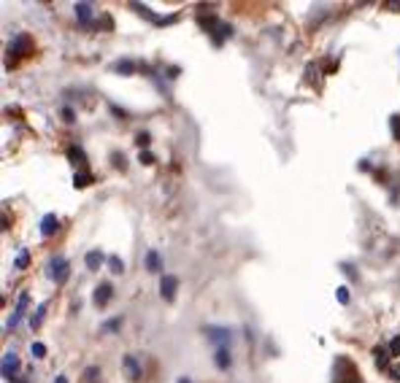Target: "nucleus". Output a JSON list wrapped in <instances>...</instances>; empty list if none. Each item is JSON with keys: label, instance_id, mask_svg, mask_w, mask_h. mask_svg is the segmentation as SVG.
<instances>
[{"label": "nucleus", "instance_id": "obj_1", "mask_svg": "<svg viewBox=\"0 0 400 383\" xmlns=\"http://www.w3.org/2000/svg\"><path fill=\"white\" fill-rule=\"evenodd\" d=\"M49 278H51V281H54V283H65L68 281V273H71V267H68V259H65V256H51V259H49Z\"/></svg>", "mask_w": 400, "mask_h": 383}, {"label": "nucleus", "instance_id": "obj_2", "mask_svg": "<svg viewBox=\"0 0 400 383\" xmlns=\"http://www.w3.org/2000/svg\"><path fill=\"white\" fill-rule=\"evenodd\" d=\"M27 305H30V294L27 291H22L19 294V300H16V308H14V313H11V318H8V324H5V329H16L19 327V321L25 318V313H27Z\"/></svg>", "mask_w": 400, "mask_h": 383}, {"label": "nucleus", "instance_id": "obj_3", "mask_svg": "<svg viewBox=\"0 0 400 383\" xmlns=\"http://www.w3.org/2000/svg\"><path fill=\"white\" fill-rule=\"evenodd\" d=\"M16 370H19V356H16V351H5L3 353V364H0V373H3L5 381H14Z\"/></svg>", "mask_w": 400, "mask_h": 383}, {"label": "nucleus", "instance_id": "obj_4", "mask_svg": "<svg viewBox=\"0 0 400 383\" xmlns=\"http://www.w3.org/2000/svg\"><path fill=\"white\" fill-rule=\"evenodd\" d=\"M205 335H208L211 343H216V348H225L227 343L233 340V332H230V329H225V327H208V329H205Z\"/></svg>", "mask_w": 400, "mask_h": 383}, {"label": "nucleus", "instance_id": "obj_5", "mask_svg": "<svg viewBox=\"0 0 400 383\" xmlns=\"http://www.w3.org/2000/svg\"><path fill=\"white\" fill-rule=\"evenodd\" d=\"M8 51H14V57H25V54H30L33 51V38L30 35H16L14 41H11V46H8Z\"/></svg>", "mask_w": 400, "mask_h": 383}, {"label": "nucleus", "instance_id": "obj_6", "mask_svg": "<svg viewBox=\"0 0 400 383\" xmlns=\"http://www.w3.org/2000/svg\"><path fill=\"white\" fill-rule=\"evenodd\" d=\"M176 289H179V278L176 276H162V281H160V297H162L165 302H170L176 297Z\"/></svg>", "mask_w": 400, "mask_h": 383}, {"label": "nucleus", "instance_id": "obj_7", "mask_svg": "<svg viewBox=\"0 0 400 383\" xmlns=\"http://www.w3.org/2000/svg\"><path fill=\"white\" fill-rule=\"evenodd\" d=\"M57 230H60V219H57L54 213H46V216L41 219V235L49 238V235H54Z\"/></svg>", "mask_w": 400, "mask_h": 383}, {"label": "nucleus", "instance_id": "obj_8", "mask_svg": "<svg viewBox=\"0 0 400 383\" xmlns=\"http://www.w3.org/2000/svg\"><path fill=\"white\" fill-rule=\"evenodd\" d=\"M124 373H127L130 381H138L141 378V364H138V359H135L133 353H127V356H124Z\"/></svg>", "mask_w": 400, "mask_h": 383}, {"label": "nucleus", "instance_id": "obj_9", "mask_svg": "<svg viewBox=\"0 0 400 383\" xmlns=\"http://www.w3.org/2000/svg\"><path fill=\"white\" fill-rule=\"evenodd\" d=\"M111 294H114L111 283H100V286L95 289V305H98V308H103L108 300H111Z\"/></svg>", "mask_w": 400, "mask_h": 383}, {"label": "nucleus", "instance_id": "obj_10", "mask_svg": "<svg viewBox=\"0 0 400 383\" xmlns=\"http://www.w3.org/2000/svg\"><path fill=\"white\" fill-rule=\"evenodd\" d=\"M214 362H216V367H219V370H227V367L233 364V356H230V351H227V346H225V348H216Z\"/></svg>", "mask_w": 400, "mask_h": 383}, {"label": "nucleus", "instance_id": "obj_11", "mask_svg": "<svg viewBox=\"0 0 400 383\" xmlns=\"http://www.w3.org/2000/svg\"><path fill=\"white\" fill-rule=\"evenodd\" d=\"M373 356H376V364H379L381 370H390V348H381V346H376L373 348Z\"/></svg>", "mask_w": 400, "mask_h": 383}, {"label": "nucleus", "instance_id": "obj_12", "mask_svg": "<svg viewBox=\"0 0 400 383\" xmlns=\"http://www.w3.org/2000/svg\"><path fill=\"white\" fill-rule=\"evenodd\" d=\"M73 8H76L79 22H81V25H89V19H92V3H76Z\"/></svg>", "mask_w": 400, "mask_h": 383}, {"label": "nucleus", "instance_id": "obj_13", "mask_svg": "<svg viewBox=\"0 0 400 383\" xmlns=\"http://www.w3.org/2000/svg\"><path fill=\"white\" fill-rule=\"evenodd\" d=\"M146 270H149V273H160V270H162V259H160V254H157V251H146Z\"/></svg>", "mask_w": 400, "mask_h": 383}, {"label": "nucleus", "instance_id": "obj_14", "mask_svg": "<svg viewBox=\"0 0 400 383\" xmlns=\"http://www.w3.org/2000/svg\"><path fill=\"white\" fill-rule=\"evenodd\" d=\"M211 33H214V43L219 46V43L225 41V38L230 35L233 30H230V25H222V22H216V30H211Z\"/></svg>", "mask_w": 400, "mask_h": 383}, {"label": "nucleus", "instance_id": "obj_15", "mask_svg": "<svg viewBox=\"0 0 400 383\" xmlns=\"http://www.w3.org/2000/svg\"><path fill=\"white\" fill-rule=\"evenodd\" d=\"M114 70L122 73V76H133V73H135V62L133 60H119L117 65H114Z\"/></svg>", "mask_w": 400, "mask_h": 383}, {"label": "nucleus", "instance_id": "obj_16", "mask_svg": "<svg viewBox=\"0 0 400 383\" xmlns=\"http://www.w3.org/2000/svg\"><path fill=\"white\" fill-rule=\"evenodd\" d=\"M84 262H87V267H89V270H98V267L103 265V254H100V251H87Z\"/></svg>", "mask_w": 400, "mask_h": 383}, {"label": "nucleus", "instance_id": "obj_17", "mask_svg": "<svg viewBox=\"0 0 400 383\" xmlns=\"http://www.w3.org/2000/svg\"><path fill=\"white\" fill-rule=\"evenodd\" d=\"M89 184H92V175H89L87 170L73 175V186H76V189H84V186H89Z\"/></svg>", "mask_w": 400, "mask_h": 383}, {"label": "nucleus", "instance_id": "obj_18", "mask_svg": "<svg viewBox=\"0 0 400 383\" xmlns=\"http://www.w3.org/2000/svg\"><path fill=\"white\" fill-rule=\"evenodd\" d=\"M68 159H71L73 165H84L87 162V154H84L81 148H71V151H68Z\"/></svg>", "mask_w": 400, "mask_h": 383}, {"label": "nucleus", "instance_id": "obj_19", "mask_svg": "<svg viewBox=\"0 0 400 383\" xmlns=\"http://www.w3.org/2000/svg\"><path fill=\"white\" fill-rule=\"evenodd\" d=\"M119 327H122V316H114V318H108L100 329H103V332H117Z\"/></svg>", "mask_w": 400, "mask_h": 383}, {"label": "nucleus", "instance_id": "obj_20", "mask_svg": "<svg viewBox=\"0 0 400 383\" xmlns=\"http://www.w3.org/2000/svg\"><path fill=\"white\" fill-rule=\"evenodd\" d=\"M43 316H46V302H41V305L36 308V316L30 318V327H38V324L43 321Z\"/></svg>", "mask_w": 400, "mask_h": 383}, {"label": "nucleus", "instance_id": "obj_21", "mask_svg": "<svg viewBox=\"0 0 400 383\" xmlns=\"http://www.w3.org/2000/svg\"><path fill=\"white\" fill-rule=\"evenodd\" d=\"M84 383H100V370L98 367H87L84 370Z\"/></svg>", "mask_w": 400, "mask_h": 383}, {"label": "nucleus", "instance_id": "obj_22", "mask_svg": "<svg viewBox=\"0 0 400 383\" xmlns=\"http://www.w3.org/2000/svg\"><path fill=\"white\" fill-rule=\"evenodd\" d=\"M108 270H111V273H122L124 270V262L119 259V256H108Z\"/></svg>", "mask_w": 400, "mask_h": 383}, {"label": "nucleus", "instance_id": "obj_23", "mask_svg": "<svg viewBox=\"0 0 400 383\" xmlns=\"http://www.w3.org/2000/svg\"><path fill=\"white\" fill-rule=\"evenodd\" d=\"M30 353H33L36 359H43V356H46V346H43V343H33V346H30Z\"/></svg>", "mask_w": 400, "mask_h": 383}, {"label": "nucleus", "instance_id": "obj_24", "mask_svg": "<svg viewBox=\"0 0 400 383\" xmlns=\"http://www.w3.org/2000/svg\"><path fill=\"white\" fill-rule=\"evenodd\" d=\"M335 297H338L341 305H346V302H349V289H346V286H338V289H335Z\"/></svg>", "mask_w": 400, "mask_h": 383}, {"label": "nucleus", "instance_id": "obj_25", "mask_svg": "<svg viewBox=\"0 0 400 383\" xmlns=\"http://www.w3.org/2000/svg\"><path fill=\"white\" fill-rule=\"evenodd\" d=\"M27 259H30V256H27V251H19V254H16V267H19V270H25Z\"/></svg>", "mask_w": 400, "mask_h": 383}, {"label": "nucleus", "instance_id": "obj_26", "mask_svg": "<svg viewBox=\"0 0 400 383\" xmlns=\"http://www.w3.org/2000/svg\"><path fill=\"white\" fill-rule=\"evenodd\" d=\"M390 353H392V356H400V335H398V337H392V343H390Z\"/></svg>", "mask_w": 400, "mask_h": 383}, {"label": "nucleus", "instance_id": "obj_27", "mask_svg": "<svg viewBox=\"0 0 400 383\" xmlns=\"http://www.w3.org/2000/svg\"><path fill=\"white\" fill-rule=\"evenodd\" d=\"M141 162H144V165H152V162H154V154L144 148V151H141Z\"/></svg>", "mask_w": 400, "mask_h": 383}, {"label": "nucleus", "instance_id": "obj_28", "mask_svg": "<svg viewBox=\"0 0 400 383\" xmlns=\"http://www.w3.org/2000/svg\"><path fill=\"white\" fill-rule=\"evenodd\" d=\"M392 133H395V138L400 140V116H392Z\"/></svg>", "mask_w": 400, "mask_h": 383}, {"label": "nucleus", "instance_id": "obj_29", "mask_svg": "<svg viewBox=\"0 0 400 383\" xmlns=\"http://www.w3.org/2000/svg\"><path fill=\"white\" fill-rule=\"evenodd\" d=\"M62 119H65V122H73V119H76V113H73L71 108L65 105V108H62Z\"/></svg>", "mask_w": 400, "mask_h": 383}, {"label": "nucleus", "instance_id": "obj_30", "mask_svg": "<svg viewBox=\"0 0 400 383\" xmlns=\"http://www.w3.org/2000/svg\"><path fill=\"white\" fill-rule=\"evenodd\" d=\"M135 143H138V146H149V135H146V133H138V138H135Z\"/></svg>", "mask_w": 400, "mask_h": 383}, {"label": "nucleus", "instance_id": "obj_31", "mask_svg": "<svg viewBox=\"0 0 400 383\" xmlns=\"http://www.w3.org/2000/svg\"><path fill=\"white\" fill-rule=\"evenodd\" d=\"M54 383H68V378H65V375H57V381Z\"/></svg>", "mask_w": 400, "mask_h": 383}, {"label": "nucleus", "instance_id": "obj_32", "mask_svg": "<svg viewBox=\"0 0 400 383\" xmlns=\"http://www.w3.org/2000/svg\"><path fill=\"white\" fill-rule=\"evenodd\" d=\"M179 383H190V381H184V378H181V381H179Z\"/></svg>", "mask_w": 400, "mask_h": 383}, {"label": "nucleus", "instance_id": "obj_33", "mask_svg": "<svg viewBox=\"0 0 400 383\" xmlns=\"http://www.w3.org/2000/svg\"><path fill=\"white\" fill-rule=\"evenodd\" d=\"M19 383H25V381H19Z\"/></svg>", "mask_w": 400, "mask_h": 383}]
</instances>
